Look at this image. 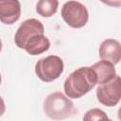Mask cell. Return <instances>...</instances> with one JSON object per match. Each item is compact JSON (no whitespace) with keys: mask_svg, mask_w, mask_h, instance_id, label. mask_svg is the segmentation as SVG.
I'll use <instances>...</instances> for the list:
<instances>
[{"mask_svg":"<svg viewBox=\"0 0 121 121\" xmlns=\"http://www.w3.org/2000/svg\"><path fill=\"white\" fill-rule=\"evenodd\" d=\"M58 6L57 0H41L36 4V11L43 17H51L57 12Z\"/></svg>","mask_w":121,"mask_h":121,"instance_id":"obj_11","label":"cell"},{"mask_svg":"<svg viewBox=\"0 0 121 121\" xmlns=\"http://www.w3.org/2000/svg\"><path fill=\"white\" fill-rule=\"evenodd\" d=\"M36 34H44V26L37 19L31 18L24 21L20 26L18 27L15 36H14V42L15 44L21 48L24 49V45L26 42Z\"/></svg>","mask_w":121,"mask_h":121,"instance_id":"obj_6","label":"cell"},{"mask_svg":"<svg viewBox=\"0 0 121 121\" xmlns=\"http://www.w3.org/2000/svg\"><path fill=\"white\" fill-rule=\"evenodd\" d=\"M120 90H121V79L120 76L116 77L104 84H101L96 89V97L98 101L107 106H116L120 101Z\"/></svg>","mask_w":121,"mask_h":121,"instance_id":"obj_5","label":"cell"},{"mask_svg":"<svg viewBox=\"0 0 121 121\" xmlns=\"http://www.w3.org/2000/svg\"><path fill=\"white\" fill-rule=\"evenodd\" d=\"M50 47V42L44 34H36L30 37L25 43L24 49L30 55H40L47 51Z\"/></svg>","mask_w":121,"mask_h":121,"instance_id":"obj_10","label":"cell"},{"mask_svg":"<svg viewBox=\"0 0 121 121\" xmlns=\"http://www.w3.org/2000/svg\"><path fill=\"white\" fill-rule=\"evenodd\" d=\"M91 68L94 70L96 77V83H98L99 85L107 83L116 77L114 64L110 61L101 60L94 63Z\"/></svg>","mask_w":121,"mask_h":121,"instance_id":"obj_9","label":"cell"},{"mask_svg":"<svg viewBox=\"0 0 121 121\" xmlns=\"http://www.w3.org/2000/svg\"><path fill=\"white\" fill-rule=\"evenodd\" d=\"M44 113L51 119L61 120L71 117L75 113L73 102L60 92L51 93L43 103Z\"/></svg>","mask_w":121,"mask_h":121,"instance_id":"obj_2","label":"cell"},{"mask_svg":"<svg viewBox=\"0 0 121 121\" xmlns=\"http://www.w3.org/2000/svg\"><path fill=\"white\" fill-rule=\"evenodd\" d=\"M82 120L83 121H109L110 119L102 110L94 108L85 112Z\"/></svg>","mask_w":121,"mask_h":121,"instance_id":"obj_12","label":"cell"},{"mask_svg":"<svg viewBox=\"0 0 121 121\" xmlns=\"http://www.w3.org/2000/svg\"><path fill=\"white\" fill-rule=\"evenodd\" d=\"M6 111V106H5V102L3 100V98L0 96V116L5 112Z\"/></svg>","mask_w":121,"mask_h":121,"instance_id":"obj_13","label":"cell"},{"mask_svg":"<svg viewBox=\"0 0 121 121\" xmlns=\"http://www.w3.org/2000/svg\"><path fill=\"white\" fill-rule=\"evenodd\" d=\"M61 17L65 23L74 28L83 27L89 19L87 8L78 1H68L61 9Z\"/></svg>","mask_w":121,"mask_h":121,"instance_id":"obj_4","label":"cell"},{"mask_svg":"<svg viewBox=\"0 0 121 121\" xmlns=\"http://www.w3.org/2000/svg\"><path fill=\"white\" fill-rule=\"evenodd\" d=\"M0 84H1V75H0Z\"/></svg>","mask_w":121,"mask_h":121,"instance_id":"obj_15","label":"cell"},{"mask_svg":"<svg viewBox=\"0 0 121 121\" xmlns=\"http://www.w3.org/2000/svg\"><path fill=\"white\" fill-rule=\"evenodd\" d=\"M99 57L101 60L116 64L121 60V45L117 40L106 39L99 46Z\"/></svg>","mask_w":121,"mask_h":121,"instance_id":"obj_8","label":"cell"},{"mask_svg":"<svg viewBox=\"0 0 121 121\" xmlns=\"http://www.w3.org/2000/svg\"><path fill=\"white\" fill-rule=\"evenodd\" d=\"M1 49H2V42L0 40V52H1Z\"/></svg>","mask_w":121,"mask_h":121,"instance_id":"obj_14","label":"cell"},{"mask_svg":"<svg viewBox=\"0 0 121 121\" xmlns=\"http://www.w3.org/2000/svg\"><path fill=\"white\" fill-rule=\"evenodd\" d=\"M21 4L17 0H0V21L6 25H12L19 20Z\"/></svg>","mask_w":121,"mask_h":121,"instance_id":"obj_7","label":"cell"},{"mask_svg":"<svg viewBox=\"0 0 121 121\" xmlns=\"http://www.w3.org/2000/svg\"><path fill=\"white\" fill-rule=\"evenodd\" d=\"M62 72L63 61L56 55H49L40 59L35 65V73L37 77L44 82H51L57 79Z\"/></svg>","mask_w":121,"mask_h":121,"instance_id":"obj_3","label":"cell"},{"mask_svg":"<svg viewBox=\"0 0 121 121\" xmlns=\"http://www.w3.org/2000/svg\"><path fill=\"white\" fill-rule=\"evenodd\" d=\"M96 84V77L91 67H79L72 72L64 81V93L69 98H79Z\"/></svg>","mask_w":121,"mask_h":121,"instance_id":"obj_1","label":"cell"},{"mask_svg":"<svg viewBox=\"0 0 121 121\" xmlns=\"http://www.w3.org/2000/svg\"><path fill=\"white\" fill-rule=\"evenodd\" d=\"M109 121H112V120H111V119H110V120H109Z\"/></svg>","mask_w":121,"mask_h":121,"instance_id":"obj_16","label":"cell"}]
</instances>
